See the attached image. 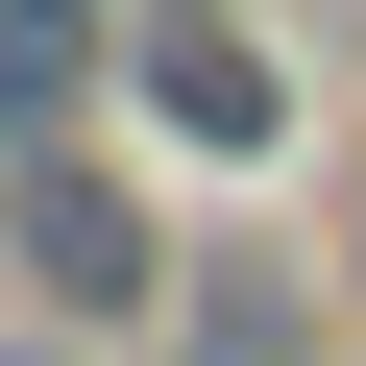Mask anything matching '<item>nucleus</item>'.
I'll return each instance as SVG.
<instances>
[{
  "instance_id": "obj_5",
  "label": "nucleus",
  "mask_w": 366,
  "mask_h": 366,
  "mask_svg": "<svg viewBox=\"0 0 366 366\" xmlns=\"http://www.w3.org/2000/svg\"><path fill=\"white\" fill-rule=\"evenodd\" d=\"M0 366H122V342H0Z\"/></svg>"
},
{
  "instance_id": "obj_6",
  "label": "nucleus",
  "mask_w": 366,
  "mask_h": 366,
  "mask_svg": "<svg viewBox=\"0 0 366 366\" xmlns=\"http://www.w3.org/2000/svg\"><path fill=\"white\" fill-rule=\"evenodd\" d=\"M342 317H366V196H342Z\"/></svg>"
},
{
  "instance_id": "obj_1",
  "label": "nucleus",
  "mask_w": 366,
  "mask_h": 366,
  "mask_svg": "<svg viewBox=\"0 0 366 366\" xmlns=\"http://www.w3.org/2000/svg\"><path fill=\"white\" fill-rule=\"evenodd\" d=\"M171 293H196V244H171V196L122 147H25V171H0V317H25V342H122L147 366Z\"/></svg>"
},
{
  "instance_id": "obj_2",
  "label": "nucleus",
  "mask_w": 366,
  "mask_h": 366,
  "mask_svg": "<svg viewBox=\"0 0 366 366\" xmlns=\"http://www.w3.org/2000/svg\"><path fill=\"white\" fill-rule=\"evenodd\" d=\"M147 74V0H0V171L25 147H98Z\"/></svg>"
},
{
  "instance_id": "obj_4",
  "label": "nucleus",
  "mask_w": 366,
  "mask_h": 366,
  "mask_svg": "<svg viewBox=\"0 0 366 366\" xmlns=\"http://www.w3.org/2000/svg\"><path fill=\"white\" fill-rule=\"evenodd\" d=\"M317 317H342V269H269V244H196V293H171V342H147V366H317Z\"/></svg>"
},
{
  "instance_id": "obj_3",
  "label": "nucleus",
  "mask_w": 366,
  "mask_h": 366,
  "mask_svg": "<svg viewBox=\"0 0 366 366\" xmlns=\"http://www.w3.org/2000/svg\"><path fill=\"white\" fill-rule=\"evenodd\" d=\"M147 122H171V147H293L269 25H220V0H147Z\"/></svg>"
}]
</instances>
